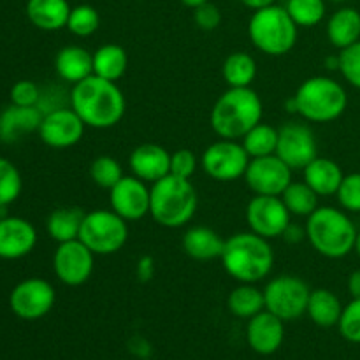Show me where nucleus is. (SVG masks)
Instances as JSON below:
<instances>
[{"mask_svg": "<svg viewBox=\"0 0 360 360\" xmlns=\"http://www.w3.org/2000/svg\"><path fill=\"white\" fill-rule=\"evenodd\" d=\"M70 108L90 129L105 130L118 125L125 116V95L115 81L91 74L70 90Z\"/></svg>", "mask_w": 360, "mask_h": 360, "instance_id": "f257e3e1", "label": "nucleus"}, {"mask_svg": "<svg viewBox=\"0 0 360 360\" xmlns=\"http://www.w3.org/2000/svg\"><path fill=\"white\" fill-rule=\"evenodd\" d=\"M224 269L238 283H259L267 278L274 266V253L269 239L255 232H239L225 239L220 257Z\"/></svg>", "mask_w": 360, "mask_h": 360, "instance_id": "f03ea898", "label": "nucleus"}, {"mask_svg": "<svg viewBox=\"0 0 360 360\" xmlns=\"http://www.w3.org/2000/svg\"><path fill=\"white\" fill-rule=\"evenodd\" d=\"M264 105L252 88H229L211 109V129L221 139L239 141L262 122Z\"/></svg>", "mask_w": 360, "mask_h": 360, "instance_id": "7ed1b4c3", "label": "nucleus"}, {"mask_svg": "<svg viewBox=\"0 0 360 360\" xmlns=\"http://www.w3.org/2000/svg\"><path fill=\"white\" fill-rule=\"evenodd\" d=\"M150 214L162 227H185L195 217L199 197L190 179L167 174L150 186Z\"/></svg>", "mask_w": 360, "mask_h": 360, "instance_id": "20e7f679", "label": "nucleus"}, {"mask_svg": "<svg viewBox=\"0 0 360 360\" xmlns=\"http://www.w3.org/2000/svg\"><path fill=\"white\" fill-rule=\"evenodd\" d=\"M306 238L313 250L326 259H343L354 252L357 229L345 211L319 206L306 221Z\"/></svg>", "mask_w": 360, "mask_h": 360, "instance_id": "39448f33", "label": "nucleus"}, {"mask_svg": "<svg viewBox=\"0 0 360 360\" xmlns=\"http://www.w3.org/2000/svg\"><path fill=\"white\" fill-rule=\"evenodd\" d=\"M301 118L311 123H329L340 118L348 105L343 84L327 76H315L302 81L292 97Z\"/></svg>", "mask_w": 360, "mask_h": 360, "instance_id": "423d86ee", "label": "nucleus"}, {"mask_svg": "<svg viewBox=\"0 0 360 360\" xmlns=\"http://www.w3.org/2000/svg\"><path fill=\"white\" fill-rule=\"evenodd\" d=\"M299 27L287 13L285 6L262 7L253 11L248 23V35L259 51L269 56L287 55L297 42Z\"/></svg>", "mask_w": 360, "mask_h": 360, "instance_id": "0eeeda50", "label": "nucleus"}, {"mask_svg": "<svg viewBox=\"0 0 360 360\" xmlns=\"http://www.w3.org/2000/svg\"><path fill=\"white\" fill-rule=\"evenodd\" d=\"M129 221L112 210H97L84 214L79 241L84 243L95 255L118 253L129 239Z\"/></svg>", "mask_w": 360, "mask_h": 360, "instance_id": "6e6552de", "label": "nucleus"}, {"mask_svg": "<svg viewBox=\"0 0 360 360\" xmlns=\"http://www.w3.org/2000/svg\"><path fill=\"white\" fill-rule=\"evenodd\" d=\"M309 294L311 290L302 278L281 274L273 278L264 288L266 309L283 322L297 320L308 309Z\"/></svg>", "mask_w": 360, "mask_h": 360, "instance_id": "1a4fd4ad", "label": "nucleus"}, {"mask_svg": "<svg viewBox=\"0 0 360 360\" xmlns=\"http://www.w3.org/2000/svg\"><path fill=\"white\" fill-rule=\"evenodd\" d=\"M250 160L252 158L239 141L220 139L204 150L200 167L214 181L232 183L245 178Z\"/></svg>", "mask_w": 360, "mask_h": 360, "instance_id": "9d476101", "label": "nucleus"}, {"mask_svg": "<svg viewBox=\"0 0 360 360\" xmlns=\"http://www.w3.org/2000/svg\"><path fill=\"white\" fill-rule=\"evenodd\" d=\"M246 224L250 231L264 239L283 238L285 231L292 224V214L281 197L253 195L246 206Z\"/></svg>", "mask_w": 360, "mask_h": 360, "instance_id": "9b49d317", "label": "nucleus"}, {"mask_svg": "<svg viewBox=\"0 0 360 360\" xmlns=\"http://www.w3.org/2000/svg\"><path fill=\"white\" fill-rule=\"evenodd\" d=\"M95 267V253L79 239L60 243L53 253L55 276L67 287H79L91 278Z\"/></svg>", "mask_w": 360, "mask_h": 360, "instance_id": "f8f14e48", "label": "nucleus"}, {"mask_svg": "<svg viewBox=\"0 0 360 360\" xmlns=\"http://www.w3.org/2000/svg\"><path fill=\"white\" fill-rule=\"evenodd\" d=\"M276 155L292 171H302L319 157V144L313 130L304 123H285L278 129Z\"/></svg>", "mask_w": 360, "mask_h": 360, "instance_id": "ddd939ff", "label": "nucleus"}, {"mask_svg": "<svg viewBox=\"0 0 360 360\" xmlns=\"http://www.w3.org/2000/svg\"><path fill=\"white\" fill-rule=\"evenodd\" d=\"M56 301V292L49 281L42 278H27L13 288L9 306L21 320H39L48 315Z\"/></svg>", "mask_w": 360, "mask_h": 360, "instance_id": "4468645a", "label": "nucleus"}, {"mask_svg": "<svg viewBox=\"0 0 360 360\" xmlns=\"http://www.w3.org/2000/svg\"><path fill=\"white\" fill-rule=\"evenodd\" d=\"M292 169L278 155L252 158L245 172V181L255 195L281 197L292 183Z\"/></svg>", "mask_w": 360, "mask_h": 360, "instance_id": "2eb2a0df", "label": "nucleus"}, {"mask_svg": "<svg viewBox=\"0 0 360 360\" xmlns=\"http://www.w3.org/2000/svg\"><path fill=\"white\" fill-rule=\"evenodd\" d=\"M86 125L77 116L70 105L55 109L42 115L41 127H39V137L42 143L55 150H65L72 148L83 139Z\"/></svg>", "mask_w": 360, "mask_h": 360, "instance_id": "dca6fc26", "label": "nucleus"}, {"mask_svg": "<svg viewBox=\"0 0 360 360\" xmlns=\"http://www.w3.org/2000/svg\"><path fill=\"white\" fill-rule=\"evenodd\" d=\"M151 193L146 183L136 176H123L109 190V204L127 221H137L150 214Z\"/></svg>", "mask_w": 360, "mask_h": 360, "instance_id": "f3484780", "label": "nucleus"}, {"mask_svg": "<svg viewBox=\"0 0 360 360\" xmlns=\"http://www.w3.org/2000/svg\"><path fill=\"white\" fill-rule=\"evenodd\" d=\"M37 245V231L20 217L0 218V259L18 260L32 253Z\"/></svg>", "mask_w": 360, "mask_h": 360, "instance_id": "a211bd4d", "label": "nucleus"}, {"mask_svg": "<svg viewBox=\"0 0 360 360\" xmlns=\"http://www.w3.org/2000/svg\"><path fill=\"white\" fill-rule=\"evenodd\" d=\"M283 323V320L267 309L252 316L246 327V341L250 348L259 355H273L274 352L280 350L285 340Z\"/></svg>", "mask_w": 360, "mask_h": 360, "instance_id": "6ab92c4d", "label": "nucleus"}, {"mask_svg": "<svg viewBox=\"0 0 360 360\" xmlns=\"http://www.w3.org/2000/svg\"><path fill=\"white\" fill-rule=\"evenodd\" d=\"M130 171L144 183H157L171 174V153L160 144L144 143L134 148L129 157Z\"/></svg>", "mask_w": 360, "mask_h": 360, "instance_id": "aec40b11", "label": "nucleus"}, {"mask_svg": "<svg viewBox=\"0 0 360 360\" xmlns=\"http://www.w3.org/2000/svg\"><path fill=\"white\" fill-rule=\"evenodd\" d=\"M42 111L39 108H23L11 104L0 112V141L16 143L32 132H39Z\"/></svg>", "mask_w": 360, "mask_h": 360, "instance_id": "412c9836", "label": "nucleus"}, {"mask_svg": "<svg viewBox=\"0 0 360 360\" xmlns=\"http://www.w3.org/2000/svg\"><path fill=\"white\" fill-rule=\"evenodd\" d=\"M55 69L60 79L74 86L94 74V53L84 49L83 46H65L56 53Z\"/></svg>", "mask_w": 360, "mask_h": 360, "instance_id": "4be33fe9", "label": "nucleus"}, {"mask_svg": "<svg viewBox=\"0 0 360 360\" xmlns=\"http://www.w3.org/2000/svg\"><path fill=\"white\" fill-rule=\"evenodd\" d=\"M181 245L190 259L207 262V260L220 259L221 253H224L225 239L213 229L195 225L185 232Z\"/></svg>", "mask_w": 360, "mask_h": 360, "instance_id": "5701e85b", "label": "nucleus"}, {"mask_svg": "<svg viewBox=\"0 0 360 360\" xmlns=\"http://www.w3.org/2000/svg\"><path fill=\"white\" fill-rule=\"evenodd\" d=\"M69 0H28L27 18L35 28L44 32H56L67 27L70 14Z\"/></svg>", "mask_w": 360, "mask_h": 360, "instance_id": "b1692460", "label": "nucleus"}, {"mask_svg": "<svg viewBox=\"0 0 360 360\" xmlns=\"http://www.w3.org/2000/svg\"><path fill=\"white\" fill-rule=\"evenodd\" d=\"M302 172H304V181L315 190L319 197L336 195L345 178L340 164L326 157H316L302 169Z\"/></svg>", "mask_w": 360, "mask_h": 360, "instance_id": "393cba45", "label": "nucleus"}, {"mask_svg": "<svg viewBox=\"0 0 360 360\" xmlns=\"http://www.w3.org/2000/svg\"><path fill=\"white\" fill-rule=\"evenodd\" d=\"M327 39L341 49L360 41V13L354 7H341L327 21Z\"/></svg>", "mask_w": 360, "mask_h": 360, "instance_id": "a878e982", "label": "nucleus"}, {"mask_svg": "<svg viewBox=\"0 0 360 360\" xmlns=\"http://www.w3.org/2000/svg\"><path fill=\"white\" fill-rule=\"evenodd\" d=\"M306 313H308V316L315 326L322 327V329H330V327L340 323L343 304H341L340 297L333 290H329V288H316V290H311V294H309Z\"/></svg>", "mask_w": 360, "mask_h": 360, "instance_id": "bb28decb", "label": "nucleus"}, {"mask_svg": "<svg viewBox=\"0 0 360 360\" xmlns=\"http://www.w3.org/2000/svg\"><path fill=\"white\" fill-rule=\"evenodd\" d=\"M84 211L77 206H63L58 210L51 211V214L46 220V231L48 236L60 243L74 241V239H79L81 225L84 220Z\"/></svg>", "mask_w": 360, "mask_h": 360, "instance_id": "cd10ccee", "label": "nucleus"}, {"mask_svg": "<svg viewBox=\"0 0 360 360\" xmlns=\"http://www.w3.org/2000/svg\"><path fill=\"white\" fill-rule=\"evenodd\" d=\"M129 56L120 44H104L94 53V74L108 81H118L125 76Z\"/></svg>", "mask_w": 360, "mask_h": 360, "instance_id": "c85d7f7f", "label": "nucleus"}, {"mask_svg": "<svg viewBox=\"0 0 360 360\" xmlns=\"http://www.w3.org/2000/svg\"><path fill=\"white\" fill-rule=\"evenodd\" d=\"M227 306L229 311L234 316L250 320L266 309L264 290H259L253 283H239V287H236L229 294Z\"/></svg>", "mask_w": 360, "mask_h": 360, "instance_id": "c756f323", "label": "nucleus"}, {"mask_svg": "<svg viewBox=\"0 0 360 360\" xmlns=\"http://www.w3.org/2000/svg\"><path fill=\"white\" fill-rule=\"evenodd\" d=\"M224 79L229 88H248L255 81L257 62L250 53L236 51L225 58L221 67Z\"/></svg>", "mask_w": 360, "mask_h": 360, "instance_id": "7c9ffc66", "label": "nucleus"}, {"mask_svg": "<svg viewBox=\"0 0 360 360\" xmlns=\"http://www.w3.org/2000/svg\"><path fill=\"white\" fill-rule=\"evenodd\" d=\"M319 199L315 190L308 186L306 181H292L281 193V200L285 202L292 217H306L319 210Z\"/></svg>", "mask_w": 360, "mask_h": 360, "instance_id": "2f4dec72", "label": "nucleus"}, {"mask_svg": "<svg viewBox=\"0 0 360 360\" xmlns=\"http://www.w3.org/2000/svg\"><path fill=\"white\" fill-rule=\"evenodd\" d=\"M241 144L245 146L246 153L250 155V158H260V157H269V155H276L278 129L260 122L259 125L253 127V129L243 137Z\"/></svg>", "mask_w": 360, "mask_h": 360, "instance_id": "473e14b6", "label": "nucleus"}, {"mask_svg": "<svg viewBox=\"0 0 360 360\" xmlns=\"http://www.w3.org/2000/svg\"><path fill=\"white\" fill-rule=\"evenodd\" d=\"M285 9L297 27H316L326 18V0H287Z\"/></svg>", "mask_w": 360, "mask_h": 360, "instance_id": "72a5a7b5", "label": "nucleus"}, {"mask_svg": "<svg viewBox=\"0 0 360 360\" xmlns=\"http://www.w3.org/2000/svg\"><path fill=\"white\" fill-rule=\"evenodd\" d=\"M101 27V16L98 11L90 4H79V6L72 7L69 14V21L67 27L69 32L76 37H90Z\"/></svg>", "mask_w": 360, "mask_h": 360, "instance_id": "f704fd0d", "label": "nucleus"}, {"mask_svg": "<svg viewBox=\"0 0 360 360\" xmlns=\"http://www.w3.org/2000/svg\"><path fill=\"white\" fill-rule=\"evenodd\" d=\"M123 176L122 164L109 155L97 157L90 164V179L104 190H111Z\"/></svg>", "mask_w": 360, "mask_h": 360, "instance_id": "c9c22d12", "label": "nucleus"}, {"mask_svg": "<svg viewBox=\"0 0 360 360\" xmlns=\"http://www.w3.org/2000/svg\"><path fill=\"white\" fill-rule=\"evenodd\" d=\"M23 190V179L16 165L0 157V207L13 204Z\"/></svg>", "mask_w": 360, "mask_h": 360, "instance_id": "e433bc0d", "label": "nucleus"}, {"mask_svg": "<svg viewBox=\"0 0 360 360\" xmlns=\"http://www.w3.org/2000/svg\"><path fill=\"white\" fill-rule=\"evenodd\" d=\"M338 69L352 86L360 90V41L341 49L338 55Z\"/></svg>", "mask_w": 360, "mask_h": 360, "instance_id": "4c0bfd02", "label": "nucleus"}, {"mask_svg": "<svg viewBox=\"0 0 360 360\" xmlns=\"http://www.w3.org/2000/svg\"><path fill=\"white\" fill-rule=\"evenodd\" d=\"M341 336L350 343L360 345V297L352 299L341 313L340 323H338Z\"/></svg>", "mask_w": 360, "mask_h": 360, "instance_id": "58836bf2", "label": "nucleus"}, {"mask_svg": "<svg viewBox=\"0 0 360 360\" xmlns=\"http://www.w3.org/2000/svg\"><path fill=\"white\" fill-rule=\"evenodd\" d=\"M336 197L345 211L360 213V172H352V174L345 176Z\"/></svg>", "mask_w": 360, "mask_h": 360, "instance_id": "ea45409f", "label": "nucleus"}, {"mask_svg": "<svg viewBox=\"0 0 360 360\" xmlns=\"http://www.w3.org/2000/svg\"><path fill=\"white\" fill-rule=\"evenodd\" d=\"M41 101V88L34 81H18L11 88V104L23 105V108H37Z\"/></svg>", "mask_w": 360, "mask_h": 360, "instance_id": "a19ab883", "label": "nucleus"}, {"mask_svg": "<svg viewBox=\"0 0 360 360\" xmlns=\"http://www.w3.org/2000/svg\"><path fill=\"white\" fill-rule=\"evenodd\" d=\"M197 165H199V162H197L195 153H193L192 150L183 148V150H178L174 151V153H171L172 176H178V178H183V179H192V176L195 174L197 171Z\"/></svg>", "mask_w": 360, "mask_h": 360, "instance_id": "79ce46f5", "label": "nucleus"}, {"mask_svg": "<svg viewBox=\"0 0 360 360\" xmlns=\"http://www.w3.org/2000/svg\"><path fill=\"white\" fill-rule=\"evenodd\" d=\"M193 21L200 30H217L221 23V11L210 0V2L193 9Z\"/></svg>", "mask_w": 360, "mask_h": 360, "instance_id": "37998d69", "label": "nucleus"}, {"mask_svg": "<svg viewBox=\"0 0 360 360\" xmlns=\"http://www.w3.org/2000/svg\"><path fill=\"white\" fill-rule=\"evenodd\" d=\"M283 238L287 239L288 243H299V241H302V239L306 238V229L304 231H302V229H299L297 225H288L287 227V231H285V234H283Z\"/></svg>", "mask_w": 360, "mask_h": 360, "instance_id": "c03bdc74", "label": "nucleus"}, {"mask_svg": "<svg viewBox=\"0 0 360 360\" xmlns=\"http://www.w3.org/2000/svg\"><path fill=\"white\" fill-rule=\"evenodd\" d=\"M348 292L354 299L360 297V269L354 271V273L348 276Z\"/></svg>", "mask_w": 360, "mask_h": 360, "instance_id": "a18cd8bd", "label": "nucleus"}, {"mask_svg": "<svg viewBox=\"0 0 360 360\" xmlns=\"http://www.w3.org/2000/svg\"><path fill=\"white\" fill-rule=\"evenodd\" d=\"M137 273H139V276L143 278V280H148L150 278V274L153 273V260L151 259H143L139 262V266H137Z\"/></svg>", "mask_w": 360, "mask_h": 360, "instance_id": "49530a36", "label": "nucleus"}, {"mask_svg": "<svg viewBox=\"0 0 360 360\" xmlns=\"http://www.w3.org/2000/svg\"><path fill=\"white\" fill-rule=\"evenodd\" d=\"M239 2H241L245 7H248V9L259 11L262 9V7L273 6V4H276V0H239Z\"/></svg>", "mask_w": 360, "mask_h": 360, "instance_id": "de8ad7c7", "label": "nucleus"}, {"mask_svg": "<svg viewBox=\"0 0 360 360\" xmlns=\"http://www.w3.org/2000/svg\"><path fill=\"white\" fill-rule=\"evenodd\" d=\"M210 2V0H181V4H185L186 7H190V9H195V7L202 6V4Z\"/></svg>", "mask_w": 360, "mask_h": 360, "instance_id": "09e8293b", "label": "nucleus"}, {"mask_svg": "<svg viewBox=\"0 0 360 360\" xmlns=\"http://www.w3.org/2000/svg\"><path fill=\"white\" fill-rule=\"evenodd\" d=\"M354 252H357V255L360 257V232H357V239H355V248Z\"/></svg>", "mask_w": 360, "mask_h": 360, "instance_id": "8fccbe9b", "label": "nucleus"}]
</instances>
